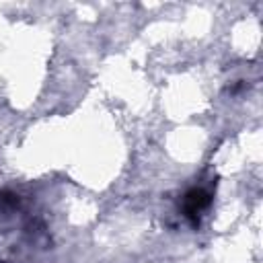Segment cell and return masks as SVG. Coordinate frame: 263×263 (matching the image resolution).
Instances as JSON below:
<instances>
[{"label":"cell","instance_id":"obj_1","mask_svg":"<svg viewBox=\"0 0 263 263\" xmlns=\"http://www.w3.org/2000/svg\"><path fill=\"white\" fill-rule=\"evenodd\" d=\"M210 201H212V197H210V193L205 189H191V191H187V195H185V216L193 218V224H197L195 216L199 212H203L210 205Z\"/></svg>","mask_w":263,"mask_h":263}]
</instances>
